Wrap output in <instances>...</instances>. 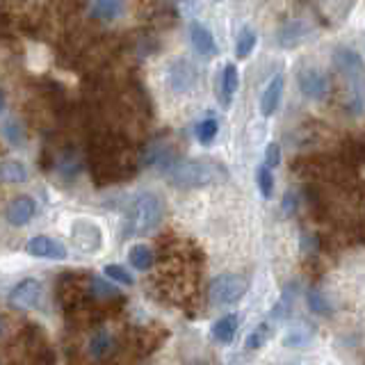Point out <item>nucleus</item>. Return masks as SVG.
I'll list each match as a JSON object with an SVG mask.
<instances>
[{
    "mask_svg": "<svg viewBox=\"0 0 365 365\" xmlns=\"http://www.w3.org/2000/svg\"><path fill=\"white\" fill-rule=\"evenodd\" d=\"M294 299H297V283L285 285L283 292H281V299H278L274 304V308H271V317H276V320H285V317L290 315L292 306H294Z\"/></svg>",
    "mask_w": 365,
    "mask_h": 365,
    "instance_id": "obj_18",
    "label": "nucleus"
},
{
    "mask_svg": "<svg viewBox=\"0 0 365 365\" xmlns=\"http://www.w3.org/2000/svg\"><path fill=\"white\" fill-rule=\"evenodd\" d=\"M42 299V285L35 278H23L10 292V301L17 308H35Z\"/></svg>",
    "mask_w": 365,
    "mask_h": 365,
    "instance_id": "obj_10",
    "label": "nucleus"
},
{
    "mask_svg": "<svg viewBox=\"0 0 365 365\" xmlns=\"http://www.w3.org/2000/svg\"><path fill=\"white\" fill-rule=\"evenodd\" d=\"M238 333V317L235 315H222L220 320L213 324V338L220 343H231Z\"/></svg>",
    "mask_w": 365,
    "mask_h": 365,
    "instance_id": "obj_17",
    "label": "nucleus"
},
{
    "mask_svg": "<svg viewBox=\"0 0 365 365\" xmlns=\"http://www.w3.org/2000/svg\"><path fill=\"white\" fill-rule=\"evenodd\" d=\"M35 213H37L35 199L28 197V194H21V197H14L10 201V206H7V211H5V217L12 226H26V224L35 217Z\"/></svg>",
    "mask_w": 365,
    "mask_h": 365,
    "instance_id": "obj_9",
    "label": "nucleus"
},
{
    "mask_svg": "<svg viewBox=\"0 0 365 365\" xmlns=\"http://www.w3.org/2000/svg\"><path fill=\"white\" fill-rule=\"evenodd\" d=\"M162 220H165V204L160 194L139 192L130 199L126 217H123V235H146L158 229Z\"/></svg>",
    "mask_w": 365,
    "mask_h": 365,
    "instance_id": "obj_2",
    "label": "nucleus"
},
{
    "mask_svg": "<svg viewBox=\"0 0 365 365\" xmlns=\"http://www.w3.org/2000/svg\"><path fill=\"white\" fill-rule=\"evenodd\" d=\"M123 5L119 3V0H98V3H94L89 7L91 17L94 19H100V21H112L121 14Z\"/></svg>",
    "mask_w": 365,
    "mask_h": 365,
    "instance_id": "obj_19",
    "label": "nucleus"
},
{
    "mask_svg": "<svg viewBox=\"0 0 365 365\" xmlns=\"http://www.w3.org/2000/svg\"><path fill=\"white\" fill-rule=\"evenodd\" d=\"M336 66L340 69L343 73H354V71H359L361 69V57L356 55L354 51H349V48H338L336 51Z\"/></svg>",
    "mask_w": 365,
    "mask_h": 365,
    "instance_id": "obj_22",
    "label": "nucleus"
},
{
    "mask_svg": "<svg viewBox=\"0 0 365 365\" xmlns=\"http://www.w3.org/2000/svg\"><path fill=\"white\" fill-rule=\"evenodd\" d=\"M299 89L310 100H322L329 94V78L320 69H306L299 75Z\"/></svg>",
    "mask_w": 365,
    "mask_h": 365,
    "instance_id": "obj_7",
    "label": "nucleus"
},
{
    "mask_svg": "<svg viewBox=\"0 0 365 365\" xmlns=\"http://www.w3.org/2000/svg\"><path fill=\"white\" fill-rule=\"evenodd\" d=\"M3 105H5V96H3V91H0V110H3Z\"/></svg>",
    "mask_w": 365,
    "mask_h": 365,
    "instance_id": "obj_34",
    "label": "nucleus"
},
{
    "mask_svg": "<svg viewBox=\"0 0 365 365\" xmlns=\"http://www.w3.org/2000/svg\"><path fill=\"white\" fill-rule=\"evenodd\" d=\"M114 352V338L105 329H98L94 336L89 338V356L96 361H103L105 356Z\"/></svg>",
    "mask_w": 365,
    "mask_h": 365,
    "instance_id": "obj_15",
    "label": "nucleus"
},
{
    "mask_svg": "<svg viewBox=\"0 0 365 365\" xmlns=\"http://www.w3.org/2000/svg\"><path fill=\"white\" fill-rule=\"evenodd\" d=\"M278 162H281V146H278L276 142H269L267 149H265V167L271 172Z\"/></svg>",
    "mask_w": 365,
    "mask_h": 365,
    "instance_id": "obj_29",
    "label": "nucleus"
},
{
    "mask_svg": "<svg viewBox=\"0 0 365 365\" xmlns=\"http://www.w3.org/2000/svg\"><path fill=\"white\" fill-rule=\"evenodd\" d=\"M253 46H256V33H253L251 28H242V30H240V35H238L235 55H238L240 60L249 57L251 51H253Z\"/></svg>",
    "mask_w": 365,
    "mask_h": 365,
    "instance_id": "obj_23",
    "label": "nucleus"
},
{
    "mask_svg": "<svg viewBox=\"0 0 365 365\" xmlns=\"http://www.w3.org/2000/svg\"><path fill=\"white\" fill-rule=\"evenodd\" d=\"M308 37V26L304 21H290L285 23V26L278 30V46H283V48H294V46H299L301 42H306Z\"/></svg>",
    "mask_w": 365,
    "mask_h": 365,
    "instance_id": "obj_12",
    "label": "nucleus"
},
{
    "mask_svg": "<svg viewBox=\"0 0 365 365\" xmlns=\"http://www.w3.org/2000/svg\"><path fill=\"white\" fill-rule=\"evenodd\" d=\"M301 242H304V249H308V251L317 249V238L315 235H304L301 238Z\"/></svg>",
    "mask_w": 365,
    "mask_h": 365,
    "instance_id": "obj_33",
    "label": "nucleus"
},
{
    "mask_svg": "<svg viewBox=\"0 0 365 365\" xmlns=\"http://www.w3.org/2000/svg\"><path fill=\"white\" fill-rule=\"evenodd\" d=\"M265 338H267V324H262L258 331H253L251 336L247 338V347L258 349V347H262V343H265Z\"/></svg>",
    "mask_w": 365,
    "mask_h": 365,
    "instance_id": "obj_30",
    "label": "nucleus"
},
{
    "mask_svg": "<svg viewBox=\"0 0 365 365\" xmlns=\"http://www.w3.org/2000/svg\"><path fill=\"white\" fill-rule=\"evenodd\" d=\"M5 135L10 137L14 144H21V142H23V133H21V128H19L14 121H7V123H5Z\"/></svg>",
    "mask_w": 365,
    "mask_h": 365,
    "instance_id": "obj_31",
    "label": "nucleus"
},
{
    "mask_svg": "<svg viewBox=\"0 0 365 365\" xmlns=\"http://www.w3.org/2000/svg\"><path fill=\"white\" fill-rule=\"evenodd\" d=\"M308 306L317 315H331L333 313L331 304H329L327 297H324L320 290H308Z\"/></svg>",
    "mask_w": 365,
    "mask_h": 365,
    "instance_id": "obj_25",
    "label": "nucleus"
},
{
    "mask_svg": "<svg viewBox=\"0 0 365 365\" xmlns=\"http://www.w3.org/2000/svg\"><path fill=\"white\" fill-rule=\"evenodd\" d=\"M281 94H283V78L276 75V78H271L269 84L265 87V91H262V96H260V112L265 114V116L274 114L278 103H281Z\"/></svg>",
    "mask_w": 365,
    "mask_h": 365,
    "instance_id": "obj_13",
    "label": "nucleus"
},
{
    "mask_svg": "<svg viewBox=\"0 0 365 365\" xmlns=\"http://www.w3.org/2000/svg\"><path fill=\"white\" fill-rule=\"evenodd\" d=\"M26 249L30 256H35V258H48V260H64L66 258V247L48 235L30 238Z\"/></svg>",
    "mask_w": 365,
    "mask_h": 365,
    "instance_id": "obj_8",
    "label": "nucleus"
},
{
    "mask_svg": "<svg viewBox=\"0 0 365 365\" xmlns=\"http://www.w3.org/2000/svg\"><path fill=\"white\" fill-rule=\"evenodd\" d=\"M249 290V281L242 274H222L213 278L211 288H208V297L215 306H231L238 304Z\"/></svg>",
    "mask_w": 365,
    "mask_h": 365,
    "instance_id": "obj_4",
    "label": "nucleus"
},
{
    "mask_svg": "<svg viewBox=\"0 0 365 365\" xmlns=\"http://www.w3.org/2000/svg\"><path fill=\"white\" fill-rule=\"evenodd\" d=\"M28 178V169L23 165L21 160L17 158H7V160H0V181L3 183H23Z\"/></svg>",
    "mask_w": 365,
    "mask_h": 365,
    "instance_id": "obj_16",
    "label": "nucleus"
},
{
    "mask_svg": "<svg viewBox=\"0 0 365 365\" xmlns=\"http://www.w3.org/2000/svg\"><path fill=\"white\" fill-rule=\"evenodd\" d=\"M139 165L151 169H162V172H172L178 165V153L172 144H151L142 153V158H139Z\"/></svg>",
    "mask_w": 365,
    "mask_h": 365,
    "instance_id": "obj_6",
    "label": "nucleus"
},
{
    "mask_svg": "<svg viewBox=\"0 0 365 365\" xmlns=\"http://www.w3.org/2000/svg\"><path fill=\"white\" fill-rule=\"evenodd\" d=\"M71 240L78 251L94 253L103 247V231L98 229V224L89 220H75L71 224Z\"/></svg>",
    "mask_w": 365,
    "mask_h": 365,
    "instance_id": "obj_5",
    "label": "nucleus"
},
{
    "mask_svg": "<svg viewBox=\"0 0 365 365\" xmlns=\"http://www.w3.org/2000/svg\"><path fill=\"white\" fill-rule=\"evenodd\" d=\"M190 39H192V46L194 51L201 53V55H215V37L213 33L208 30L204 23H192L190 26Z\"/></svg>",
    "mask_w": 365,
    "mask_h": 365,
    "instance_id": "obj_14",
    "label": "nucleus"
},
{
    "mask_svg": "<svg viewBox=\"0 0 365 365\" xmlns=\"http://www.w3.org/2000/svg\"><path fill=\"white\" fill-rule=\"evenodd\" d=\"M256 181H258V190L265 199L271 197V192H274V176H271L269 169L262 165L258 167V172H256Z\"/></svg>",
    "mask_w": 365,
    "mask_h": 365,
    "instance_id": "obj_26",
    "label": "nucleus"
},
{
    "mask_svg": "<svg viewBox=\"0 0 365 365\" xmlns=\"http://www.w3.org/2000/svg\"><path fill=\"white\" fill-rule=\"evenodd\" d=\"M217 130H220V123H217V119H204L197 123V128H194V135H197V139L201 144H211Z\"/></svg>",
    "mask_w": 365,
    "mask_h": 365,
    "instance_id": "obj_24",
    "label": "nucleus"
},
{
    "mask_svg": "<svg viewBox=\"0 0 365 365\" xmlns=\"http://www.w3.org/2000/svg\"><path fill=\"white\" fill-rule=\"evenodd\" d=\"M238 82H240V78H238L235 64H226V69H224V73H222V98L226 105L233 100V94H235V89H238Z\"/></svg>",
    "mask_w": 365,
    "mask_h": 365,
    "instance_id": "obj_21",
    "label": "nucleus"
},
{
    "mask_svg": "<svg viewBox=\"0 0 365 365\" xmlns=\"http://www.w3.org/2000/svg\"><path fill=\"white\" fill-rule=\"evenodd\" d=\"M128 260L135 269L146 271L153 267V251L146 244H133L128 251Z\"/></svg>",
    "mask_w": 365,
    "mask_h": 365,
    "instance_id": "obj_20",
    "label": "nucleus"
},
{
    "mask_svg": "<svg viewBox=\"0 0 365 365\" xmlns=\"http://www.w3.org/2000/svg\"><path fill=\"white\" fill-rule=\"evenodd\" d=\"M283 208H285V213H294L297 211V197H294L292 192H285V197H283Z\"/></svg>",
    "mask_w": 365,
    "mask_h": 365,
    "instance_id": "obj_32",
    "label": "nucleus"
},
{
    "mask_svg": "<svg viewBox=\"0 0 365 365\" xmlns=\"http://www.w3.org/2000/svg\"><path fill=\"white\" fill-rule=\"evenodd\" d=\"M0 329H3V322H0Z\"/></svg>",
    "mask_w": 365,
    "mask_h": 365,
    "instance_id": "obj_35",
    "label": "nucleus"
},
{
    "mask_svg": "<svg viewBox=\"0 0 365 365\" xmlns=\"http://www.w3.org/2000/svg\"><path fill=\"white\" fill-rule=\"evenodd\" d=\"M194 80H197V69L190 60H178L169 69V84L178 94H185L194 87Z\"/></svg>",
    "mask_w": 365,
    "mask_h": 365,
    "instance_id": "obj_11",
    "label": "nucleus"
},
{
    "mask_svg": "<svg viewBox=\"0 0 365 365\" xmlns=\"http://www.w3.org/2000/svg\"><path fill=\"white\" fill-rule=\"evenodd\" d=\"M128 146L119 137H103L94 146V158H91V176L98 185H112L121 178L133 174V165L126 158Z\"/></svg>",
    "mask_w": 365,
    "mask_h": 365,
    "instance_id": "obj_1",
    "label": "nucleus"
},
{
    "mask_svg": "<svg viewBox=\"0 0 365 365\" xmlns=\"http://www.w3.org/2000/svg\"><path fill=\"white\" fill-rule=\"evenodd\" d=\"M308 338H310V331H306V327L294 329V331L288 333V336H285V345H288V347H301V345L308 343Z\"/></svg>",
    "mask_w": 365,
    "mask_h": 365,
    "instance_id": "obj_28",
    "label": "nucleus"
},
{
    "mask_svg": "<svg viewBox=\"0 0 365 365\" xmlns=\"http://www.w3.org/2000/svg\"><path fill=\"white\" fill-rule=\"evenodd\" d=\"M105 276L107 278H112V281L116 283H121V285H133V276L128 274V269L126 267H121V265H105Z\"/></svg>",
    "mask_w": 365,
    "mask_h": 365,
    "instance_id": "obj_27",
    "label": "nucleus"
},
{
    "mask_svg": "<svg viewBox=\"0 0 365 365\" xmlns=\"http://www.w3.org/2000/svg\"><path fill=\"white\" fill-rule=\"evenodd\" d=\"M172 183L176 188H185V190H194V188H204V185H213V183H222L224 178L229 176V172L224 169L222 162L215 160H183L172 169Z\"/></svg>",
    "mask_w": 365,
    "mask_h": 365,
    "instance_id": "obj_3",
    "label": "nucleus"
}]
</instances>
